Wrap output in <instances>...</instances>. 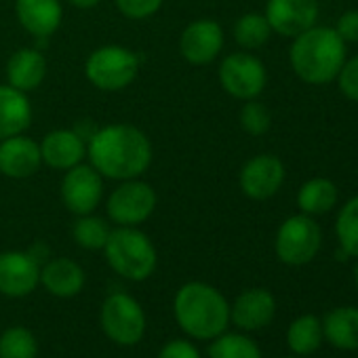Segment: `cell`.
Segmentation results:
<instances>
[{
	"mask_svg": "<svg viewBox=\"0 0 358 358\" xmlns=\"http://www.w3.org/2000/svg\"><path fill=\"white\" fill-rule=\"evenodd\" d=\"M274 314L276 299L268 289H247L230 308V320L243 331H257L268 327Z\"/></svg>",
	"mask_w": 358,
	"mask_h": 358,
	"instance_id": "16",
	"label": "cell"
},
{
	"mask_svg": "<svg viewBox=\"0 0 358 358\" xmlns=\"http://www.w3.org/2000/svg\"><path fill=\"white\" fill-rule=\"evenodd\" d=\"M337 205V188L331 179L314 177L299 188L297 207L306 215H322Z\"/></svg>",
	"mask_w": 358,
	"mask_h": 358,
	"instance_id": "24",
	"label": "cell"
},
{
	"mask_svg": "<svg viewBox=\"0 0 358 358\" xmlns=\"http://www.w3.org/2000/svg\"><path fill=\"white\" fill-rule=\"evenodd\" d=\"M156 358H203L199 348L186 339H173L164 343Z\"/></svg>",
	"mask_w": 358,
	"mask_h": 358,
	"instance_id": "33",
	"label": "cell"
},
{
	"mask_svg": "<svg viewBox=\"0 0 358 358\" xmlns=\"http://www.w3.org/2000/svg\"><path fill=\"white\" fill-rule=\"evenodd\" d=\"M293 72L308 85H327L345 64V43L333 28L312 26L293 38L289 51Z\"/></svg>",
	"mask_w": 358,
	"mask_h": 358,
	"instance_id": "3",
	"label": "cell"
},
{
	"mask_svg": "<svg viewBox=\"0 0 358 358\" xmlns=\"http://www.w3.org/2000/svg\"><path fill=\"white\" fill-rule=\"evenodd\" d=\"M209 358H262V350L247 335L222 333L209 345Z\"/></svg>",
	"mask_w": 358,
	"mask_h": 358,
	"instance_id": "25",
	"label": "cell"
},
{
	"mask_svg": "<svg viewBox=\"0 0 358 358\" xmlns=\"http://www.w3.org/2000/svg\"><path fill=\"white\" fill-rule=\"evenodd\" d=\"M224 47L222 26L213 20H196L186 26L179 38V51L182 57L194 66H205L217 59Z\"/></svg>",
	"mask_w": 358,
	"mask_h": 358,
	"instance_id": "14",
	"label": "cell"
},
{
	"mask_svg": "<svg viewBox=\"0 0 358 358\" xmlns=\"http://www.w3.org/2000/svg\"><path fill=\"white\" fill-rule=\"evenodd\" d=\"M337 83H339V91L348 99L358 101V55L352 59H345V64L341 66L337 74Z\"/></svg>",
	"mask_w": 358,
	"mask_h": 358,
	"instance_id": "32",
	"label": "cell"
},
{
	"mask_svg": "<svg viewBox=\"0 0 358 358\" xmlns=\"http://www.w3.org/2000/svg\"><path fill=\"white\" fill-rule=\"evenodd\" d=\"M270 34H272V28L266 15H259V13H247L234 26V41L243 49L264 47L270 41Z\"/></svg>",
	"mask_w": 358,
	"mask_h": 358,
	"instance_id": "28",
	"label": "cell"
},
{
	"mask_svg": "<svg viewBox=\"0 0 358 358\" xmlns=\"http://www.w3.org/2000/svg\"><path fill=\"white\" fill-rule=\"evenodd\" d=\"M99 324L103 333L118 345H135L145 333V312L129 293H112L101 303Z\"/></svg>",
	"mask_w": 358,
	"mask_h": 358,
	"instance_id": "6",
	"label": "cell"
},
{
	"mask_svg": "<svg viewBox=\"0 0 358 358\" xmlns=\"http://www.w3.org/2000/svg\"><path fill=\"white\" fill-rule=\"evenodd\" d=\"M238 182L245 196L253 201H266L280 190L285 182V164L278 156L259 154L245 162Z\"/></svg>",
	"mask_w": 358,
	"mask_h": 358,
	"instance_id": "11",
	"label": "cell"
},
{
	"mask_svg": "<svg viewBox=\"0 0 358 358\" xmlns=\"http://www.w3.org/2000/svg\"><path fill=\"white\" fill-rule=\"evenodd\" d=\"M285 358H301V356H285Z\"/></svg>",
	"mask_w": 358,
	"mask_h": 358,
	"instance_id": "37",
	"label": "cell"
},
{
	"mask_svg": "<svg viewBox=\"0 0 358 358\" xmlns=\"http://www.w3.org/2000/svg\"><path fill=\"white\" fill-rule=\"evenodd\" d=\"M87 156L101 177L124 182L150 169L152 143L148 135L133 124H108L91 135Z\"/></svg>",
	"mask_w": 358,
	"mask_h": 358,
	"instance_id": "1",
	"label": "cell"
},
{
	"mask_svg": "<svg viewBox=\"0 0 358 358\" xmlns=\"http://www.w3.org/2000/svg\"><path fill=\"white\" fill-rule=\"evenodd\" d=\"M101 3V0H70V5H74L76 9H93Z\"/></svg>",
	"mask_w": 358,
	"mask_h": 358,
	"instance_id": "35",
	"label": "cell"
},
{
	"mask_svg": "<svg viewBox=\"0 0 358 358\" xmlns=\"http://www.w3.org/2000/svg\"><path fill=\"white\" fill-rule=\"evenodd\" d=\"M266 80V66L251 53H232L224 57L220 66V83L224 91L243 101L262 95Z\"/></svg>",
	"mask_w": 358,
	"mask_h": 358,
	"instance_id": "9",
	"label": "cell"
},
{
	"mask_svg": "<svg viewBox=\"0 0 358 358\" xmlns=\"http://www.w3.org/2000/svg\"><path fill=\"white\" fill-rule=\"evenodd\" d=\"M103 199V177L91 164H76L66 171L62 182V201L70 213L89 215Z\"/></svg>",
	"mask_w": 358,
	"mask_h": 358,
	"instance_id": "10",
	"label": "cell"
},
{
	"mask_svg": "<svg viewBox=\"0 0 358 358\" xmlns=\"http://www.w3.org/2000/svg\"><path fill=\"white\" fill-rule=\"evenodd\" d=\"M103 253L110 268L118 276L137 282L150 278L158 264L156 247L148 234L129 226H118L110 232Z\"/></svg>",
	"mask_w": 358,
	"mask_h": 358,
	"instance_id": "4",
	"label": "cell"
},
{
	"mask_svg": "<svg viewBox=\"0 0 358 358\" xmlns=\"http://www.w3.org/2000/svg\"><path fill=\"white\" fill-rule=\"evenodd\" d=\"M322 320L314 314L295 318L287 329V345L295 356H310L322 343Z\"/></svg>",
	"mask_w": 358,
	"mask_h": 358,
	"instance_id": "23",
	"label": "cell"
},
{
	"mask_svg": "<svg viewBox=\"0 0 358 358\" xmlns=\"http://www.w3.org/2000/svg\"><path fill=\"white\" fill-rule=\"evenodd\" d=\"M354 282H356V289H358V264H356V268H354Z\"/></svg>",
	"mask_w": 358,
	"mask_h": 358,
	"instance_id": "36",
	"label": "cell"
},
{
	"mask_svg": "<svg viewBox=\"0 0 358 358\" xmlns=\"http://www.w3.org/2000/svg\"><path fill=\"white\" fill-rule=\"evenodd\" d=\"M322 337L339 350H358V308L341 306L322 318Z\"/></svg>",
	"mask_w": 358,
	"mask_h": 358,
	"instance_id": "22",
	"label": "cell"
},
{
	"mask_svg": "<svg viewBox=\"0 0 358 358\" xmlns=\"http://www.w3.org/2000/svg\"><path fill=\"white\" fill-rule=\"evenodd\" d=\"M173 312L182 331L194 339H215L230 324V303L215 287L201 280L179 287Z\"/></svg>",
	"mask_w": 358,
	"mask_h": 358,
	"instance_id": "2",
	"label": "cell"
},
{
	"mask_svg": "<svg viewBox=\"0 0 358 358\" xmlns=\"http://www.w3.org/2000/svg\"><path fill=\"white\" fill-rule=\"evenodd\" d=\"M322 243V234L312 215H293L282 222L276 232V255L287 266H306L310 264Z\"/></svg>",
	"mask_w": 358,
	"mask_h": 358,
	"instance_id": "7",
	"label": "cell"
},
{
	"mask_svg": "<svg viewBox=\"0 0 358 358\" xmlns=\"http://www.w3.org/2000/svg\"><path fill=\"white\" fill-rule=\"evenodd\" d=\"M41 156L45 164L68 171L83 162L87 156V143L74 129H57L43 137Z\"/></svg>",
	"mask_w": 358,
	"mask_h": 358,
	"instance_id": "17",
	"label": "cell"
},
{
	"mask_svg": "<svg viewBox=\"0 0 358 358\" xmlns=\"http://www.w3.org/2000/svg\"><path fill=\"white\" fill-rule=\"evenodd\" d=\"M266 20L272 32L295 38L316 26L318 3L316 0H268Z\"/></svg>",
	"mask_w": 358,
	"mask_h": 358,
	"instance_id": "13",
	"label": "cell"
},
{
	"mask_svg": "<svg viewBox=\"0 0 358 358\" xmlns=\"http://www.w3.org/2000/svg\"><path fill=\"white\" fill-rule=\"evenodd\" d=\"M114 3L127 20H148L162 7L164 0H114Z\"/></svg>",
	"mask_w": 358,
	"mask_h": 358,
	"instance_id": "31",
	"label": "cell"
},
{
	"mask_svg": "<svg viewBox=\"0 0 358 358\" xmlns=\"http://www.w3.org/2000/svg\"><path fill=\"white\" fill-rule=\"evenodd\" d=\"M38 341L26 327H9L0 335V358H36Z\"/></svg>",
	"mask_w": 358,
	"mask_h": 358,
	"instance_id": "27",
	"label": "cell"
},
{
	"mask_svg": "<svg viewBox=\"0 0 358 358\" xmlns=\"http://www.w3.org/2000/svg\"><path fill=\"white\" fill-rule=\"evenodd\" d=\"M110 226L95 215H78V220L72 226V236L78 247L87 251H101L106 247V241L110 236Z\"/></svg>",
	"mask_w": 358,
	"mask_h": 358,
	"instance_id": "26",
	"label": "cell"
},
{
	"mask_svg": "<svg viewBox=\"0 0 358 358\" xmlns=\"http://www.w3.org/2000/svg\"><path fill=\"white\" fill-rule=\"evenodd\" d=\"M335 234L339 241V247L350 255L358 257V196L350 199L335 222Z\"/></svg>",
	"mask_w": 358,
	"mask_h": 358,
	"instance_id": "29",
	"label": "cell"
},
{
	"mask_svg": "<svg viewBox=\"0 0 358 358\" xmlns=\"http://www.w3.org/2000/svg\"><path fill=\"white\" fill-rule=\"evenodd\" d=\"M41 285L55 297H74L85 287V270L70 257L47 259L41 268Z\"/></svg>",
	"mask_w": 358,
	"mask_h": 358,
	"instance_id": "19",
	"label": "cell"
},
{
	"mask_svg": "<svg viewBox=\"0 0 358 358\" xmlns=\"http://www.w3.org/2000/svg\"><path fill=\"white\" fill-rule=\"evenodd\" d=\"M41 264L30 251L0 253V293L7 297H26L41 282Z\"/></svg>",
	"mask_w": 358,
	"mask_h": 358,
	"instance_id": "12",
	"label": "cell"
},
{
	"mask_svg": "<svg viewBox=\"0 0 358 358\" xmlns=\"http://www.w3.org/2000/svg\"><path fill=\"white\" fill-rule=\"evenodd\" d=\"M15 15L26 32L36 38H49L64 20L59 0H15Z\"/></svg>",
	"mask_w": 358,
	"mask_h": 358,
	"instance_id": "18",
	"label": "cell"
},
{
	"mask_svg": "<svg viewBox=\"0 0 358 358\" xmlns=\"http://www.w3.org/2000/svg\"><path fill=\"white\" fill-rule=\"evenodd\" d=\"M137 55L131 49L118 45H106L95 49L85 64V74L91 80V85L108 93L127 89L137 78Z\"/></svg>",
	"mask_w": 358,
	"mask_h": 358,
	"instance_id": "5",
	"label": "cell"
},
{
	"mask_svg": "<svg viewBox=\"0 0 358 358\" xmlns=\"http://www.w3.org/2000/svg\"><path fill=\"white\" fill-rule=\"evenodd\" d=\"M270 124H272V116H270V112H268V108L264 103H259L255 99H249L243 106V110H241V127L249 135L259 137V135L268 133Z\"/></svg>",
	"mask_w": 358,
	"mask_h": 358,
	"instance_id": "30",
	"label": "cell"
},
{
	"mask_svg": "<svg viewBox=\"0 0 358 358\" xmlns=\"http://www.w3.org/2000/svg\"><path fill=\"white\" fill-rule=\"evenodd\" d=\"M333 30L343 43H358V11H345Z\"/></svg>",
	"mask_w": 358,
	"mask_h": 358,
	"instance_id": "34",
	"label": "cell"
},
{
	"mask_svg": "<svg viewBox=\"0 0 358 358\" xmlns=\"http://www.w3.org/2000/svg\"><path fill=\"white\" fill-rule=\"evenodd\" d=\"M32 124V103L28 93L11 85H0V141L24 133Z\"/></svg>",
	"mask_w": 358,
	"mask_h": 358,
	"instance_id": "20",
	"label": "cell"
},
{
	"mask_svg": "<svg viewBox=\"0 0 358 358\" xmlns=\"http://www.w3.org/2000/svg\"><path fill=\"white\" fill-rule=\"evenodd\" d=\"M43 164L41 143L24 133L0 141V173L11 179L32 177Z\"/></svg>",
	"mask_w": 358,
	"mask_h": 358,
	"instance_id": "15",
	"label": "cell"
},
{
	"mask_svg": "<svg viewBox=\"0 0 358 358\" xmlns=\"http://www.w3.org/2000/svg\"><path fill=\"white\" fill-rule=\"evenodd\" d=\"M47 74V59L38 49H20L7 64V80L17 91L30 93L41 87Z\"/></svg>",
	"mask_w": 358,
	"mask_h": 358,
	"instance_id": "21",
	"label": "cell"
},
{
	"mask_svg": "<svg viewBox=\"0 0 358 358\" xmlns=\"http://www.w3.org/2000/svg\"><path fill=\"white\" fill-rule=\"evenodd\" d=\"M156 192L150 184L141 182L139 177L124 179V182L108 196L106 211L110 222L116 226L137 228L139 224L148 222L156 209Z\"/></svg>",
	"mask_w": 358,
	"mask_h": 358,
	"instance_id": "8",
	"label": "cell"
}]
</instances>
